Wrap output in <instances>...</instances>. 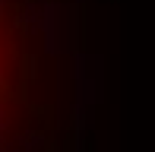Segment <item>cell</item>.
Wrapping results in <instances>:
<instances>
[{"instance_id":"6da1fadb","label":"cell","mask_w":155,"mask_h":152,"mask_svg":"<svg viewBox=\"0 0 155 152\" xmlns=\"http://www.w3.org/2000/svg\"><path fill=\"white\" fill-rule=\"evenodd\" d=\"M82 98L79 0H0V152H76Z\"/></svg>"}]
</instances>
